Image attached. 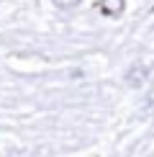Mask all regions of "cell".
Wrapping results in <instances>:
<instances>
[{
    "mask_svg": "<svg viewBox=\"0 0 154 157\" xmlns=\"http://www.w3.org/2000/svg\"><path fill=\"white\" fill-rule=\"evenodd\" d=\"M51 3H54L57 8H62V10H67V8H77V5H80L82 0H51Z\"/></svg>",
    "mask_w": 154,
    "mask_h": 157,
    "instance_id": "cell-3",
    "label": "cell"
},
{
    "mask_svg": "<svg viewBox=\"0 0 154 157\" xmlns=\"http://www.w3.org/2000/svg\"><path fill=\"white\" fill-rule=\"evenodd\" d=\"M146 77H149V72H146V67H144V64H131V67L126 70L123 80H126V85H128V88H144Z\"/></svg>",
    "mask_w": 154,
    "mask_h": 157,
    "instance_id": "cell-1",
    "label": "cell"
},
{
    "mask_svg": "<svg viewBox=\"0 0 154 157\" xmlns=\"http://www.w3.org/2000/svg\"><path fill=\"white\" fill-rule=\"evenodd\" d=\"M126 8V0H100V10L105 13V16H121Z\"/></svg>",
    "mask_w": 154,
    "mask_h": 157,
    "instance_id": "cell-2",
    "label": "cell"
}]
</instances>
